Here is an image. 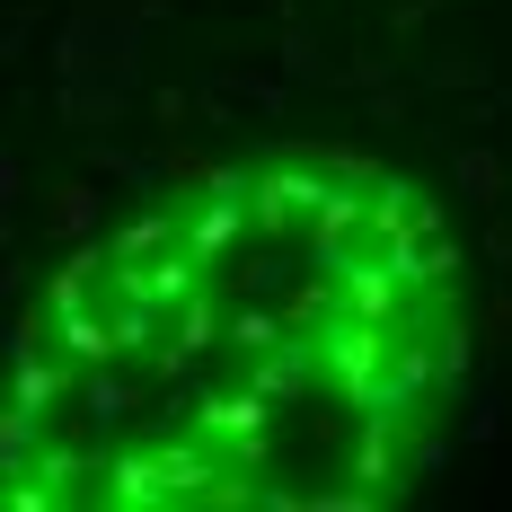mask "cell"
Here are the masks:
<instances>
[{"label": "cell", "mask_w": 512, "mask_h": 512, "mask_svg": "<svg viewBox=\"0 0 512 512\" xmlns=\"http://www.w3.org/2000/svg\"><path fill=\"white\" fill-rule=\"evenodd\" d=\"M468 354L451 221L345 151L230 159L53 274L9 354V504L354 512Z\"/></svg>", "instance_id": "obj_1"}]
</instances>
